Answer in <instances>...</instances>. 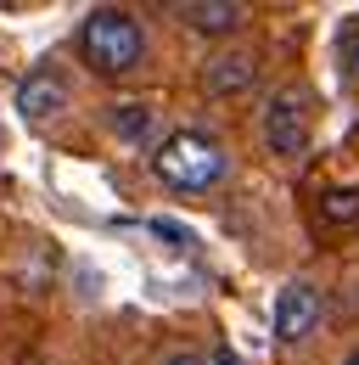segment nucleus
I'll return each instance as SVG.
<instances>
[{"label": "nucleus", "instance_id": "obj_2", "mask_svg": "<svg viewBox=\"0 0 359 365\" xmlns=\"http://www.w3.org/2000/svg\"><path fill=\"white\" fill-rule=\"evenodd\" d=\"M152 169L169 191H208L224 180V146L202 130H175L152 152Z\"/></svg>", "mask_w": 359, "mask_h": 365}, {"label": "nucleus", "instance_id": "obj_8", "mask_svg": "<svg viewBox=\"0 0 359 365\" xmlns=\"http://www.w3.org/2000/svg\"><path fill=\"white\" fill-rule=\"evenodd\" d=\"M113 130L124 140H146L152 135V107H146V101H118V107H113Z\"/></svg>", "mask_w": 359, "mask_h": 365}, {"label": "nucleus", "instance_id": "obj_7", "mask_svg": "<svg viewBox=\"0 0 359 365\" xmlns=\"http://www.w3.org/2000/svg\"><path fill=\"white\" fill-rule=\"evenodd\" d=\"M253 79H259V62H253L247 51H224V56H214V62L202 68L208 96H241V91H253Z\"/></svg>", "mask_w": 359, "mask_h": 365}, {"label": "nucleus", "instance_id": "obj_9", "mask_svg": "<svg viewBox=\"0 0 359 365\" xmlns=\"http://www.w3.org/2000/svg\"><path fill=\"white\" fill-rule=\"evenodd\" d=\"M320 214H326L331 225H354V220H359V191H354V185H348V191H326Z\"/></svg>", "mask_w": 359, "mask_h": 365}, {"label": "nucleus", "instance_id": "obj_11", "mask_svg": "<svg viewBox=\"0 0 359 365\" xmlns=\"http://www.w3.org/2000/svg\"><path fill=\"white\" fill-rule=\"evenodd\" d=\"M152 230H157V236H169L175 247H191V230H180L175 220H157V225H152Z\"/></svg>", "mask_w": 359, "mask_h": 365}, {"label": "nucleus", "instance_id": "obj_1", "mask_svg": "<svg viewBox=\"0 0 359 365\" xmlns=\"http://www.w3.org/2000/svg\"><path fill=\"white\" fill-rule=\"evenodd\" d=\"M79 56H85L95 73L118 79V73L140 68L146 34H140V23H135L130 11H118V6H95V11L85 17V29H79Z\"/></svg>", "mask_w": 359, "mask_h": 365}, {"label": "nucleus", "instance_id": "obj_6", "mask_svg": "<svg viewBox=\"0 0 359 365\" xmlns=\"http://www.w3.org/2000/svg\"><path fill=\"white\" fill-rule=\"evenodd\" d=\"M62 107H68V85H62L56 73H28V79H23V91H17V113H23L28 124L56 118Z\"/></svg>", "mask_w": 359, "mask_h": 365}, {"label": "nucleus", "instance_id": "obj_4", "mask_svg": "<svg viewBox=\"0 0 359 365\" xmlns=\"http://www.w3.org/2000/svg\"><path fill=\"white\" fill-rule=\"evenodd\" d=\"M320 326V287L314 281H286L275 298V337L281 343H303Z\"/></svg>", "mask_w": 359, "mask_h": 365}, {"label": "nucleus", "instance_id": "obj_3", "mask_svg": "<svg viewBox=\"0 0 359 365\" xmlns=\"http://www.w3.org/2000/svg\"><path fill=\"white\" fill-rule=\"evenodd\" d=\"M264 146L275 158H298L309 146V101L303 91H275L264 107Z\"/></svg>", "mask_w": 359, "mask_h": 365}, {"label": "nucleus", "instance_id": "obj_12", "mask_svg": "<svg viewBox=\"0 0 359 365\" xmlns=\"http://www.w3.org/2000/svg\"><path fill=\"white\" fill-rule=\"evenodd\" d=\"M163 365H208V360H202V354H191V349H180V354H169Z\"/></svg>", "mask_w": 359, "mask_h": 365}, {"label": "nucleus", "instance_id": "obj_14", "mask_svg": "<svg viewBox=\"0 0 359 365\" xmlns=\"http://www.w3.org/2000/svg\"><path fill=\"white\" fill-rule=\"evenodd\" d=\"M343 365H359V354H348V360H343Z\"/></svg>", "mask_w": 359, "mask_h": 365}, {"label": "nucleus", "instance_id": "obj_13", "mask_svg": "<svg viewBox=\"0 0 359 365\" xmlns=\"http://www.w3.org/2000/svg\"><path fill=\"white\" fill-rule=\"evenodd\" d=\"M214 365H241V360H236L230 349H219V354H214Z\"/></svg>", "mask_w": 359, "mask_h": 365}, {"label": "nucleus", "instance_id": "obj_10", "mask_svg": "<svg viewBox=\"0 0 359 365\" xmlns=\"http://www.w3.org/2000/svg\"><path fill=\"white\" fill-rule=\"evenodd\" d=\"M337 68H343L348 85H359V17L343 29V40H337Z\"/></svg>", "mask_w": 359, "mask_h": 365}, {"label": "nucleus", "instance_id": "obj_5", "mask_svg": "<svg viewBox=\"0 0 359 365\" xmlns=\"http://www.w3.org/2000/svg\"><path fill=\"white\" fill-rule=\"evenodd\" d=\"M175 17L197 34H236L247 23V6H236V0H185V6H175Z\"/></svg>", "mask_w": 359, "mask_h": 365}]
</instances>
